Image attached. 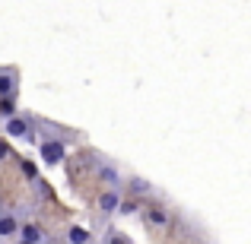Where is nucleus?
Masks as SVG:
<instances>
[{
  "label": "nucleus",
  "instance_id": "nucleus-1",
  "mask_svg": "<svg viewBox=\"0 0 251 244\" xmlns=\"http://www.w3.org/2000/svg\"><path fill=\"white\" fill-rule=\"evenodd\" d=\"M64 155H67V146H64L61 140H45L42 143V159H45V165L64 162Z\"/></svg>",
  "mask_w": 251,
  "mask_h": 244
},
{
  "label": "nucleus",
  "instance_id": "nucleus-2",
  "mask_svg": "<svg viewBox=\"0 0 251 244\" xmlns=\"http://www.w3.org/2000/svg\"><path fill=\"white\" fill-rule=\"evenodd\" d=\"M29 117H23V114H10L6 117V124H3V130H6V136H29Z\"/></svg>",
  "mask_w": 251,
  "mask_h": 244
},
{
  "label": "nucleus",
  "instance_id": "nucleus-3",
  "mask_svg": "<svg viewBox=\"0 0 251 244\" xmlns=\"http://www.w3.org/2000/svg\"><path fill=\"white\" fill-rule=\"evenodd\" d=\"M118 206H121V194H118V187H108L99 194V209H102L105 216L118 213Z\"/></svg>",
  "mask_w": 251,
  "mask_h": 244
},
{
  "label": "nucleus",
  "instance_id": "nucleus-4",
  "mask_svg": "<svg viewBox=\"0 0 251 244\" xmlns=\"http://www.w3.org/2000/svg\"><path fill=\"white\" fill-rule=\"evenodd\" d=\"M16 92V73L13 70H0V98H10Z\"/></svg>",
  "mask_w": 251,
  "mask_h": 244
},
{
  "label": "nucleus",
  "instance_id": "nucleus-5",
  "mask_svg": "<svg viewBox=\"0 0 251 244\" xmlns=\"http://www.w3.org/2000/svg\"><path fill=\"white\" fill-rule=\"evenodd\" d=\"M19 232V219L13 213H3L0 216V238H10V235Z\"/></svg>",
  "mask_w": 251,
  "mask_h": 244
},
{
  "label": "nucleus",
  "instance_id": "nucleus-6",
  "mask_svg": "<svg viewBox=\"0 0 251 244\" xmlns=\"http://www.w3.org/2000/svg\"><path fill=\"white\" fill-rule=\"evenodd\" d=\"M99 177H102L108 187H115V184L121 181V177H118V168H115V165H99Z\"/></svg>",
  "mask_w": 251,
  "mask_h": 244
},
{
  "label": "nucleus",
  "instance_id": "nucleus-7",
  "mask_svg": "<svg viewBox=\"0 0 251 244\" xmlns=\"http://www.w3.org/2000/svg\"><path fill=\"white\" fill-rule=\"evenodd\" d=\"M19 235H23L25 244H38V241H42V228H38V225H23Z\"/></svg>",
  "mask_w": 251,
  "mask_h": 244
},
{
  "label": "nucleus",
  "instance_id": "nucleus-8",
  "mask_svg": "<svg viewBox=\"0 0 251 244\" xmlns=\"http://www.w3.org/2000/svg\"><path fill=\"white\" fill-rule=\"evenodd\" d=\"M67 241H70V244H89V232H86L83 225H74V228L67 232Z\"/></svg>",
  "mask_w": 251,
  "mask_h": 244
},
{
  "label": "nucleus",
  "instance_id": "nucleus-9",
  "mask_svg": "<svg viewBox=\"0 0 251 244\" xmlns=\"http://www.w3.org/2000/svg\"><path fill=\"white\" fill-rule=\"evenodd\" d=\"M150 222H153V225H166L169 216L162 213V209H150Z\"/></svg>",
  "mask_w": 251,
  "mask_h": 244
},
{
  "label": "nucleus",
  "instance_id": "nucleus-10",
  "mask_svg": "<svg viewBox=\"0 0 251 244\" xmlns=\"http://www.w3.org/2000/svg\"><path fill=\"white\" fill-rule=\"evenodd\" d=\"M13 111H16V105H13V95H10V98H0V114L10 117Z\"/></svg>",
  "mask_w": 251,
  "mask_h": 244
},
{
  "label": "nucleus",
  "instance_id": "nucleus-11",
  "mask_svg": "<svg viewBox=\"0 0 251 244\" xmlns=\"http://www.w3.org/2000/svg\"><path fill=\"white\" fill-rule=\"evenodd\" d=\"M108 244H130V241L124 238L121 232H111V235H108Z\"/></svg>",
  "mask_w": 251,
  "mask_h": 244
},
{
  "label": "nucleus",
  "instance_id": "nucleus-12",
  "mask_svg": "<svg viewBox=\"0 0 251 244\" xmlns=\"http://www.w3.org/2000/svg\"><path fill=\"white\" fill-rule=\"evenodd\" d=\"M6 155H10V146H6V143H3V140H0V162H3V159H6Z\"/></svg>",
  "mask_w": 251,
  "mask_h": 244
},
{
  "label": "nucleus",
  "instance_id": "nucleus-13",
  "mask_svg": "<svg viewBox=\"0 0 251 244\" xmlns=\"http://www.w3.org/2000/svg\"><path fill=\"white\" fill-rule=\"evenodd\" d=\"M134 190H137V194H143V190H150V187H147V184L140 181V177H137V181H134Z\"/></svg>",
  "mask_w": 251,
  "mask_h": 244
},
{
  "label": "nucleus",
  "instance_id": "nucleus-14",
  "mask_svg": "<svg viewBox=\"0 0 251 244\" xmlns=\"http://www.w3.org/2000/svg\"><path fill=\"white\" fill-rule=\"evenodd\" d=\"M19 244H25V241H19Z\"/></svg>",
  "mask_w": 251,
  "mask_h": 244
}]
</instances>
